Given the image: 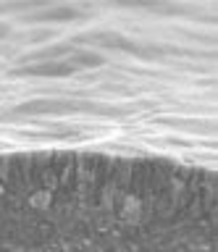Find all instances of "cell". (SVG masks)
Here are the masks:
<instances>
[{
    "mask_svg": "<svg viewBox=\"0 0 218 252\" xmlns=\"http://www.w3.org/2000/svg\"><path fill=\"white\" fill-rule=\"evenodd\" d=\"M103 66V55L100 53H71L61 61H42L32 66H19L13 68V76H68L79 68H97Z\"/></svg>",
    "mask_w": 218,
    "mask_h": 252,
    "instance_id": "obj_1",
    "label": "cell"
},
{
    "mask_svg": "<svg viewBox=\"0 0 218 252\" xmlns=\"http://www.w3.org/2000/svg\"><path fill=\"white\" fill-rule=\"evenodd\" d=\"M37 113H108V116H119L121 110L116 108H105L97 102H87V100H29L21 102L11 110V116H37Z\"/></svg>",
    "mask_w": 218,
    "mask_h": 252,
    "instance_id": "obj_2",
    "label": "cell"
},
{
    "mask_svg": "<svg viewBox=\"0 0 218 252\" xmlns=\"http://www.w3.org/2000/svg\"><path fill=\"white\" fill-rule=\"evenodd\" d=\"M87 39V42H97L103 47H116V50H126V53H134V55H142V58H160V55H168V53H179L174 47H160V45H142L137 39H129L124 34H116V32H92L87 37H79Z\"/></svg>",
    "mask_w": 218,
    "mask_h": 252,
    "instance_id": "obj_3",
    "label": "cell"
},
{
    "mask_svg": "<svg viewBox=\"0 0 218 252\" xmlns=\"http://www.w3.org/2000/svg\"><path fill=\"white\" fill-rule=\"evenodd\" d=\"M79 16H82V11H76L71 5H61V8H48V11L29 16V21H74Z\"/></svg>",
    "mask_w": 218,
    "mask_h": 252,
    "instance_id": "obj_4",
    "label": "cell"
},
{
    "mask_svg": "<svg viewBox=\"0 0 218 252\" xmlns=\"http://www.w3.org/2000/svg\"><path fill=\"white\" fill-rule=\"evenodd\" d=\"M8 34V27H5V24H0V37H5Z\"/></svg>",
    "mask_w": 218,
    "mask_h": 252,
    "instance_id": "obj_5",
    "label": "cell"
}]
</instances>
